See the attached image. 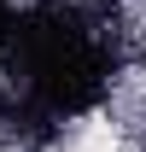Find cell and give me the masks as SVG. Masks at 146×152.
<instances>
[{
  "label": "cell",
  "instance_id": "6da1fadb",
  "mask_svg": "<svg viewBox=\"0 0 146 152\" xmlns=\"http://www.w3.org/2000/svg\"><path fill=\"white\" fill-rule=\"evenodd\" d=\"M12 35H18V6L0 0V64H6V53H12Z\"/></svg>",
  "mask_w": 146,
  "mask_h": 152
}]
</instances>
